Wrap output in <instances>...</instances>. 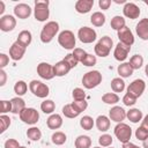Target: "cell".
I'll return each mask as SVG.
<instances>
[{"mask_svg":"<svg viewBox=\"0 0 148 148\" xmlns=\"http://www.w3.org/2000/svg\"><path fill=\"white\" fill-rule=\"evenodd\" d=\"M46 125L50 130H58L62 126V117L58 113H52L46 119Z\"/></svg>","mask_w":148,"mask_h":148,"instance_id":"603a6c76","label":"cell"},{"mask_svg":"<svg viewBox=\"0 0 148 148\" xmlns=\"http://www.w3.org/2000/svg\"><path fill=\"white\" fill-rule=\"evenodd\" d=\"M90 22L95 27H102L105 23V15L102 12H95L90 16Z\"/></svg>","mask_w":148,"mask_h":148,"instance_id":"f546056e","label":"cell"},{"mask_svg":"<svg viewBox=\"0 0 148 148\" xmlns=\"http://www.w3.org/2000/svg\"><path fill=\"white\" fill-rule=\"evenodd\" d=\"M37 74L44 80H52L54 75V68L49 62H40L37 65Z\"/></svg>","mask_w":148,"mask_h":148,"instance_id":"8fae6325","label":"cell"},{"mask_svg":"<svg viewBox=\"0 0 148 148\" xmlns=\"http://www.w3.org/2000/svg\"><path fill=\"white\" fill-rule=\"evenodd\" d=\"M96 62H97L96 56H92V54L88 53V54H87V57L84 58V60H83L81 64H82V65H84V66H87V67H91V66H95V65H96Z\"/></svg>","mask_w":148,"mask_h":148,"instance_id":"bcb514c9","label":"cell"},{"mask_svg":"<svg viewBox=\"0 0 148 148\" xmlns=\"http://www.w3.org/2000/svg\"><path fill=\"white\" fill-rule=\"evenodd\" d=\"M123 14H124V16H126L131 20H135L140 15V8L133 2H126L123 7Z\"/></svg>","mask_w":148,"mask_h":148,"instance_id":"9a60e30c","label":"cell"},{"mask_svg":"<svg viewBox=\"0 0 148 148\" xmlns=\"http://www.w3.org/2000/svg\"><path fill=\"white\" fill-rule=\"evenodd\" d=\"M116 3H126V1L125 0H113Z\"/></svg>","mask_w":148,"mask_h":148,"instance_id":"91938a15","label":"cell"},{"mask_svg":"<svg viewBox=\"0 0 148 148\" xmlns=\"http://www.w3.org/2000/svg\"><path fill=\"white\" fill-rule=\"evenodd\" d=\"M135 32L142 40H148V18H142L135 25Z\"/></svg>","mask_w":148,"mask_h":148,"instance_id":"d6986e66","label":"cell"},{"mask_svg":"<svg viewBox=\"0 0 148 148\" xmlns=\"http://www.w3.org/2000/svg\"><path fill=\"white\" fill-rule=\"evenodd\" d=\"M2 114L7 113V112H12V102L10 101H6V99H2L1 101V111H0Z\"/></svg>","mask_w":148,"mask_h":148,"instance_id":"c3c4849f","label":"cell"},{"mask_svg":"<svg viewBox=\"0 0 148 148\" xmlns=\"http://www.w3.org/2000/svg\"><path fill=\"white\" fill-rule=\"evenodd\" d=\"M31 7L27 3H17L14 7V15L21 20H25L31 15Z\"/></svg>","mask_w":148,"mask_h":148,"instance_id":"e0dca14e","label":"cell"},{"mask_svg":"<svg viewBox=\"0 0 148 148\" xmlns=\"http://www.w3.org/2000/svg\"><path fill=\"white\" fill-rule=\"evenodd\" d=\"M110 148H113V147H110Z\"/></svg>","mask_w":148,"mask_h":148,"instance_id":"03108f58","label":"cell"},{"mask_svg":"<svg viewBox=\"0 0 148 148\" xmlns=\"http://www.w3.org/2000/svg\"><path fill=\"white\" fill-rule=\"evenodd\" d=\"M16 27V18L13 15H3L0 18V29L3 32H9Z\"/></svg>","mask_w":148,"mask_h":148,"instance_id":"5bb4252c","label":"cell"},{"mask_svg":"<svg viewBox=\"0 0 148 148\" xmlns=\"http://www.w3.org/2000/svg\"><path fill=\"white\" fill-rule=\"evenodd\" d=\"M111 89L113 92H121L125 89V81L121 77H114L111 81Z\"/></svg>","mask_w":148,"mask_h":148,"instance_id":"4dcf8cb0","label":"cell"},{"mask_svg":"<svg viewBox=\"0 0 148 148\" xmlns=\"http://www.w3.org/2000/svg\"><path fill=\"white\" fill-rule=\"evenodd\" d=\"M18 116H20V119L28 125H35L39 120V113L34 108H25Z\"/></svg>","mask_w":148,"mask_h":148,"instance_id":"ba28073f","label":"cell"},{"mask_svg":"<svg viewBox=\"0 0 148 148\" xmlns=\"http://www.w3.org/2000/svg\"><path fill=\"white\" fill-rule=\"evenodd\" d=\"M73 105H74L80 112H83V111L88 108V102H87L86 99H83V101H74V102H73Z\"/></svg>","mask_w":148,"mask_h":148,"instance_id":"681fc988","label":"cell"},{"mask_svg":"<svg viewBox=\"0 0 148 148\" xmlns=\"http://www.w3.org/2000/svg\"><path fill=\"white\" fill-rule=\"evenodd\" d=\"M94 125H95V121H94V119H92L90 116H83V117L80 119V126H81L83 130H86V131L92 130Z\"/></svg>","mask_w":148,"mask_h":148,"instance_id":"8d00e7d4","label":"cell"},{"mask_svg":"<svg viewBox=\"0 0 148 148\" xmlns=\"http://www.w3.org/2000/svg\"><path fill=\"white\" fill-rule=\"evenodd\" d=\"M51 140H52V142H53L54 145H57V146H61V145H64V143L66 142L67 136H66V134H65L64 132L57 131V132H54V133L52 134Z\"/></svg>","mask_w":148,"mask_h":148,"instance_id":"e575fe53","label":"cell"},{"mask_svg":"<svg viewBox=\"0 0 148 148\" xmlns=\"http://www.w3.org/2000/svg\"><path fill=\"white\" fill-rule=\"evenodd\" d=\"M81 112L73 105V103H69V104H66L64 108H62V114L66 117V118H76Z\"/></svg>","mask_w":148,"mask_h":148,"instance_id":"83f0119b","label":"cell"},{"mask_svg":"<svg viewBox=\"0 0 148 148\" xmlns=\"http://www.w3.org/2000/svg\"><path fill=\"white\" fill-rule=\"evenodd\" d=\"M117 35H118V38H119V43H121L124 45H127V46H132L133 45L134 36H133V32L131 31V29L125 25L124 28L118 30Z\"/></svg>","mask_w":148,"mask_h":148,"instance_id":"7c38bea8","label":"cell"},{"mask_svg":"<svg viewBox=\"0 0 148 148\" xmlns=\"http://www.w3.org/2000/svg\"><path fill=\"white\" fill-rule=\"evenodd\" d=\"M72 53H73V56L76 58V60H77L79 62H82V61L84 60V58L87 57V54H88L83 49H80V47H75Z\"/></svg>","mask_w":148,"mask_h":148,"instance_id":"b9f144b4","label":"cell"},{"mask_svg":"<svg viewBox=\"0 0 148 148\" xmlns=\"http://www.w3.org/2000/svg\"><path fill=\"white\" fill-rule=\"evenodd\" d=\"M130 65L133 69H139L143 65V57L141 54H134L130 59Z\"/></svg>","mask_w":148,"mask_h":148,"instance_id":"74e56055","label":"cell"},{"mask_svg":"<svg viewBox=\"0 0 148 148\" xmlns=\"http://www.w3.org/2000/svg\"><path fill=\"white\" fill-rule=\"evenodd\" d=\"M116 138L119 140V142L121 143H126L130 142V139L132 136V128L130 127V125L125 124V123H118L113 130Z\"/></svg>","mask_w":148,"mask_h":148,"instance_id":"8992f818","label":"cell"},{"mask_svg":"<svg viewBox=\"0 0 148 148\" xmlns=\"http://www.w3.org/2000/svg\"><path fill=\"white\" fill-rule=\"evenodd\" d=\"M117 71H118V74L120 75V77H123V79L130 77L133 74V72H134V69L131 67L130 62H123V64H120L118 66Z\"/></svg>","mask_w":148,"mask_h":148,"instance_id":"484cf974","label":"cell"},{"mask_svg":"<svg viewBox=\"0 0 148 148\" xmlns=\"http://www.w3.org/2000/svg\"><path fill=\"white\" fill-rule=\"evenodd\" d=\"M29 89L36 97H39V98H46L50 94V89H49L47 84H45L38 80H32L29 83Z\"/></svg>","mask_w":148,"mask_h":148,"instance_id":"52a82bcc","label":"cell"},{"mask_svg":"<svg viewBox=\"0 0 148 148\" xmlns=\"http://www.w3.org/2000/svg\"><path fill=\"white\" fill-rule=\"evenodd\" d=\"M27 136L28 139H30L31 141H39L40 138H42V132L38 127L36 126H32L30 128H28L27 131Z\"/></svg>","mask_w":148,"mask_h":148,"instance_id":"836d02e7","label":"cell"},{"mask_svg":"<svg viewBox=\"0 0 148 148\" xmlns=\"http://www.w3.org/2000/svg\"><path fill=\"white\" fill-rule=\"evenodd\" d=\"M53 68H54V75L56 76H65L72 69L71 66L64 59L60 60V61H58L56 65H53Z\"/></svg>","mask_w":148,"mask_h":148,"instance_id":"44dd1931","label":"cell"},{"mask_svg":"<svg viewBox=\"0 0 148 148\" xmlns=\"http://www.w3.org/2000/svg\"><path fill=\"white\" fill-rule=\"evenodd\" d=\"M113 45V40L111 37L109 36H103L102 38H99V40L96 43L94 50H95V54L102 58H105L110 54L111 47Z\"/></svg>","mask_w":148,"mask_h":148,"instance_id":"7a4b0ae2","label":"cell"},{"mask_svg":"<svg viewBox=\"0 0 148 148\" xmlns=\"http://www.w3.org/2000/svg\"><path fill=\"white\" fill-rule=\"evenodd\" d=\"M145 3H146V5H147V6H148V1H145Z\"/></svg>","mask_w":148,"mask_h":148,"instance_id":"be15d7a7","label":"cell"},{"mask_svg":"<svg viewBox=\"0 0 148 148\" xmlns=\"http://www.w3.org/2000/svg\"><path fill=\"white\" fill-rule=\"evenodd\" d=\"M112 141H113L112 136L110 134H106V133L105 134H102L98 138V143H99L101 147H110L112 145Z\"/></svg>","mask_w":148,"mask_h":148,"instance_id":"ab89813d","label":"cell"},{"mask_svg":"<svg viewBox=\"0 0 148 148\" xmlns=\"http://www.w3.org/2000/svg\"><path fill=\"white\" fill-rule=\"evenodd\" d=\"M130 51H131V46H127V45H124L121 43H118L116 45V47H114V51H113L114 59L118 60V61H124L128 57Z\"/></svg>","mask_w":148,"mask_h":148,"instance_id":"ac0fdd59","label":"cell"},{"mask_svg":"<svg viewBox=\"0 0 148 148\" xmlns=\"http://www.w3.org/2000/svg\"><path fill=\"white\" fill-rule=\"evenodd\" d=\"M31 40H32V35H31V32H30L29 30H22V31L18 34L17 39H16V42H18L20 44H22V45L25 46V47L30 45Z\"/></svg>","mask_w":148,"mask_h":148,"instance_id":"4316f807","label":"cell"},{"mask_svg":"<svg viewBox=\"0 0 148 148\" xmlns=\"http://www.w3.org/2000/svg\"><path fill=\"white\" fill-rule=\"evenodd\" d=\"M5 148H20V145H18V141L15 140V139H8L5 141Z\"/></svg>","mask_w":148,"mask_h":148,"instance_id":"f907efd6","label":"cell"},{"mask_svg":"<svg viewBox=\"0 0 148 148\" xmlns=\"http://www.w3.org/2000/svg\"><path fill=\"white\" fill-rule=\"evenodd\" d=\"M102 102H104L105 104H116L119 102V96L116 92H106L102 96Z\"/></svg>","mask_w":148,"mask_h":148,"instance_id":"f35d334b","label":"cell"},{"mask_svg":"<svg viewBox=\"0 0 148 148\" xmlns=\"http://www.w3.org/2000/svg\"><path fill=\"white\" fill-rule=\"evenodd\" d=\"M126 118L133 123V124H136L139 121L142 120L143 118V114H142V111L140 109H136V108H133V109H130L127 112H126Z\"/></svg>","mask_w":148,"mask_h":148,"instance_id":"d4e9b609","label":"cell"},{"mask_svg":"<svg viewBox=\"0 0 148 148\" xmlns=\"http://www.w3.org/2000/svg\"><path fill=\"white\" fill-rule=\"evenodd\" d=\"M75 148H90L91 146V139L88 135H79L75 139Z\"/></svg>","mask_w":148,"mask_h":148,"instance_id":"f1b7e54d","label":"cell"},{"mask_svg":"<svg viewBox=\"0 0 148 148\" xmlns=\"http://www.w3.org/2000/svg\"><path fill=\"white\" fill-rule=\"evenodd\" d=\"M10 102H12V113H14V114H20L27 108L24 99L21 98L20 96L13 97L10 99Z\"/></svg>","mask_w":148,"mask_h":148,"instance_id":"7402d4cb","label":"cell"},{"mask_svg":"<svg viewBox=\"0 0 148 148\" xmlns=\"http://www.w3.org/2000/svg\"><path fill=\"white\" fill-rule=\"evenodd\" d=\"M135 138L140 141H145L147 138H148V131L146 128H143L142 126L138 127L135 130Z\"/></svg>","mask_w":148,"mask_h":148,"instance_id":"ee69618b","label":"cell"},{"mask_svg":"<svg viewBox=\"0 0 148 148\" xmlns=\"http://www.w3.org/2000/svg\"><path fill=\"white\" fill-rule=\"evenodd\" d=\"M40 110H42L44 113L52 114L53 111L56 110V103H54L52 99H45V101H43L42 104H40Z\"/></svg>","mask_w":148,"mask_h":148,"instance_id":"1f68e13d","label":"cell"},{"mask_svg":"<svg viewBox=\"0 0 148 148\" xmlns=\"http://www.w3.org/2000/svg\"><path fill=\"white\" fill-rule=\"evenodd\" d=\"M12 119L8 117V116H6V114H1L0 116V127H1V130H0V133H3L9 126H10V121Z\"/></svg>","mask_w":148,"mask_h":148,"instance_id":"60d3db41","label":"cell"},{"mask_svg":"<svg viewBox=\"0 0 148 148\" xmlns=\"http://www.w3.org/2000/svg\"><path fill=\"white\" fill-rule=\"evenodd\" d=\"M28 91V84L23 81V80H20L17 81L15 84H14V92L17 95V96H23L25 92Z\"/></svg>","mask_w":148,"mask_h":148,"instance_id":"d590c367","label":"cell"},{"mask_svg":"<svg viewBox=\"0 0 148 148\" xmlns=\"http://www.w3.org/2000/svg\"><path fill=\"white\" fill-rule=\"evenodd\" d=\"M5 12V2L3 1H0V15Z\"/></svg>","mask_w":148,"mask_h":148,"instance_id":"6f0895ef","label":"cell"},{"mask_svg":"<svg viewBox=\"0 0 148 148\" xmlns=\"http://www.w3.org/2000/svg\"><path fill=\"white\" fill-rule=\"evenodd\" d=\"M58 31H59V24H58V22H56V21H49V22H46V24L43 27V29L40 31V35H39L40 40L43 43H45V44L46 43H50L56 37V35L58 34Z\"/></svg>","mask_w":148,"mask_h":148,"instance_id":"6da1fadb","label":"cell"},{"mask_svg":"<svg viewBox=\"0 0 148 148\" xmlns=\"http://www.w3.org/2000/svg\"><path fill=\"white\" fill-rule=\"evenodd\" d=\"M9 62V57L5 53H0V69H3Z\"/></svg>","mask_w":148,"mask_h":148,"instance_id":"816d5d0a","label":"cell"},{"mask_svg":"<svg viewBox=\"0 0 148 148\" xmlns=\"http://www.w3.org/2000/svg\"><path fill=\"white\" fill-rule=\"evenodd\" d=\"M20 148H27V147H24V146H20Z\"/></svg>","mask_w":148,"mask_h":148,"instance_id":"6125c7cd","label":"cell"},{"mask_svg":"<svg viewBox=\"0 0 148 148\" xmlns=\"http://www.w3.org/2000/svg\"><path fill=\"white\" fill-rule=\"evenodd\" d=\"M77 37H79L80 42H82L84 44H90V43H92V42L96 40L97 34H96V31L92 28L82 27L77 31Z\"/></svg>","mask_w":148,"mask_h":148,"instance_id":"9c48e42d","label":"cell"},{"mask_svg":"<svg viewBox=\"0 0 148 148\" xmlns=\"http://www.w3.org/2000/svg\"><path fill=\"white\" fill-rule=\"evenodd\" d=\"M7 81V73L3 69H0V87H3Z\"/></svg>","mask_w":148,"mask_h":148,"instance_id":"db71d44e","label":"cell"},{"mask_svg":"<svg viewBox=\"0 0 148 148\" xmlns=\"http://www.w3.org/2000/svg\"><path fill=\"white\" fill-rule=\"evenodd\" d=\"M121 148H141V147H139V146H136L132 142H126V143H123Z\"/></svg>","mask_w":148,"mask_h":148,"instance_id":"9f6ffc18","label":"cell"},{"mask_svg":"<svg viewBox=\"0 0 148 148\" xmlns=\"http://www.w3.org/2000/svg\"><path fill=\"white\" fill-rule=\"evenodd\" d=\"M145 73H146V75L148 76V64H147L146 67H145Z\"/></svg>","mask_w":148,"mask_h":148,"instance_id":"94428289","label":"cell"},{"mask_svg":"<svg viewBox=\"0 0 148 148\" xmlns=\"http://www.w3.org/2000/svg\"><path fill=\"white\" fill-rule=\"evenodd\" d=\"M110 25L113 30H120L121 28L125 27V18L123 16H119V15H116L111 18V22H110Z\"/></svg>","mask_w":148,"mask_h":148,"instance_id":"d6a6232c","label":"cell"},{"mask_svg":"<svg viewBox=\"0 0 148 148\" xmlns=\"http://www.w3.org/2000/svg\"><path fill=\"white\" fill-rule=\"evenodd\" d=\"M145 89H146V82L142 79H136V80L132 81L128 84L127 92L131 94V95H133V96H135L138 98V97H140L143 94Z\"/></svg>","mask_w":148,"mask_h":148,"instance_id":"30bf717a","label":"cell"},{"mask_svg":"<svg viewBox=\"0 0 148 148\" xmlns=\"http://www.w3.org/2000/svg\"><path fill=\"white\" fill-rule=\"evenodd\" d=\"M73 99L74 101H83L86 99V92L82 88H74L73 92H72Z\"/></svg>","mask_w":148,"mask_h":148,"instance_id":"7bdbcfd3","label":"cell"},{"mask_svg":"<svg viewBox=\"0 0 148 148\" xmlns=\"http://www.w3.org/2000/svg\"><path fill=\"white\" fill-rule=\"evenodd\" d=\"M25 50H27L25 46H23L18 42H14L12 44V46L9 47V58L14 61H18L23 58V56L25 53Z\"/></svg>","mask_w":148,"mask_h":148,"instance_id":"4fadbf2b","label":"cell"},{"mask_svg":"<svg viewBox=\"0 0 148 148\" xmlns=\"http://www.w3.org/2000/svg\"><path fill=\"white\" fill-rule=\"evenodd\" d=\"M141 126L148 131V114H146L141 120Z\"/></svg>","mask_w":148,"mask_h":148,"instance_id":"11a10c76","label":"cell"},{"mask_svg":"<svg viewBox=\"0 0 148 148\" xmlns=\"http://www.w3.org/2000/svg\"><path fill=\"white\" fill-rule=\"evenodd\" d=\"M49 1L47 0H37L35 1V9H34V16L37 21L44 22L50 16V9H49Z\"/></svg>","mask_w":148,"mask_h":148,"instance_id":"3957f363","label":"cell"},{"mask_svg":"<svg viewBox=\"0 0 148 148\" xmlns=\"http://www.w3.org/2000/svg\"><path fill=\"white\" fill-rule=\"evenodd\" d=\"M98 6H99L101 9L106 10V9H109V7L111 6V0H99V1H98Z\"/></svg>","mask_w":148,"mask_h":148,"instance_id":"f5cc1de1","label":"cell"},{"mask_svg":"<svg viewBox=\"0 0 148 148\" xmlns=\"http://www.w3.org/2000/svg\"><path fill=\"white\" fill-rule=\"evenodd\" d=\"M64 60L71 66V68H74L77 64H79V61L76 60V58L73 56V53H68V54H66L65 56V58H64Z\"/></svg>","mask_w":148,"mask_h":148,"instance_id":"7dc6e473","label":"cell"},{"mask_svg":"<svg viewBox=\"0 0 148 148\" xmlns=\"http://www.w3.org/2000/svg\"><path fill=\"white\" fill-rule=\"evenodd\" d=\"M109 118L110 120L114 121V123H123V120H125L126 118V111L121 108V106H113L110 109L109 111Z\"/></svg>","mask_w":148,"mask_h":148,"instance_id":"2e32d148","label":"cell"},{"mask_svg":"<svg viewBox=\"0 0 148 148\" xmlns=\"http://www.w3.org/2000/svg\"><path fill=\"white\" fill-rule=\"evenodd\" d=\"M142 147L143 148H148V138L145 141H142Z\"/></svg>","mask_w":148,"mask_h":148,"instance_id":"680465c9","label":"cell"},{"mask_svg":"<svg viewBox=\"0 0 148 148\" xmlns=\"http://www.w3.org/2000/svg\"><path fill=\"white\" fill-rule=\"evenodd\" d=\"M96 127L98 131L101 132H106L109 128H110V125H111V121H110V118L104 116V114H101L96 118Z\"/></svg>","mask_w":148,"mask_h":148,"instance_id":"cb8c5ba5","label":"cell"},{"mask_svg":"<svg viewBox=\"0 0 148 148\" xmlns=\"http://www.w3.org/2000/svg\"><path fill=\"white\" fill-rule=\"evenodd\" d=\"M94 148H102V147H94Z\"/></svg>","mask_w":148,"mask_h":148,"instance_id":"e7e4bbea","label":"cell"},{"mask_svg":"<svg viewBox=\"0 0 148 148\" xmlns=\"http://www.w3.org/2000/svg\"><path fill=\"white\" fill-rule=\"evenodd\" d=\"M102 74L98 71H89L82 76V84L87 89H92L102 82Z\"/></svg>","mask_w":148,"mask_h":148,"instance_id":"277c9868","label":"cell"},{"mask_svg":"<svg viewBox=\"0 0 148 148\" xmlns=\"http://www.w3.org/2000/svg\"><path fill=\"white\" fill-rule=\"evenodd\" d=\"M136 99H138V98H136L135 96H133V95L126 92V94L124 95V97H123V103H124L126 106H132V105H134V104L136 103Z\"/></svg>","mask_w":148,"mask_h":148,"instance_id":"f6af8a7d","label":"cell"},{"mask_svg":"<svg viewBox=\"0 0 148 148\" xmlns=\"http://www.w3.org/2000/svg\"><path fill=\"white\" fill-rule=\"evenodd\" d=\"M58 43L61 47L66 49V50H74L75 47V43H76V38L73 34V31L71 30H62L59 35H58Z\"/></svg>","mask_w":148,"mask_h":148,"instance_id":"5b68a950","label":"cell"},{"mask_svg":"<svg viewBox=\"0 0 148 148\" xmlns=\"http://www.w3.org/2000/svg\"><path fill=\"white\" fill-rule=\"evenodd\" d=\"M94 6V0H77L75 2V10L80 14H87Z\"/></svg>","mask_w":148,"mask_h":148,"instance_id":"ffe728a7","label":"cell"}]
</instances>
